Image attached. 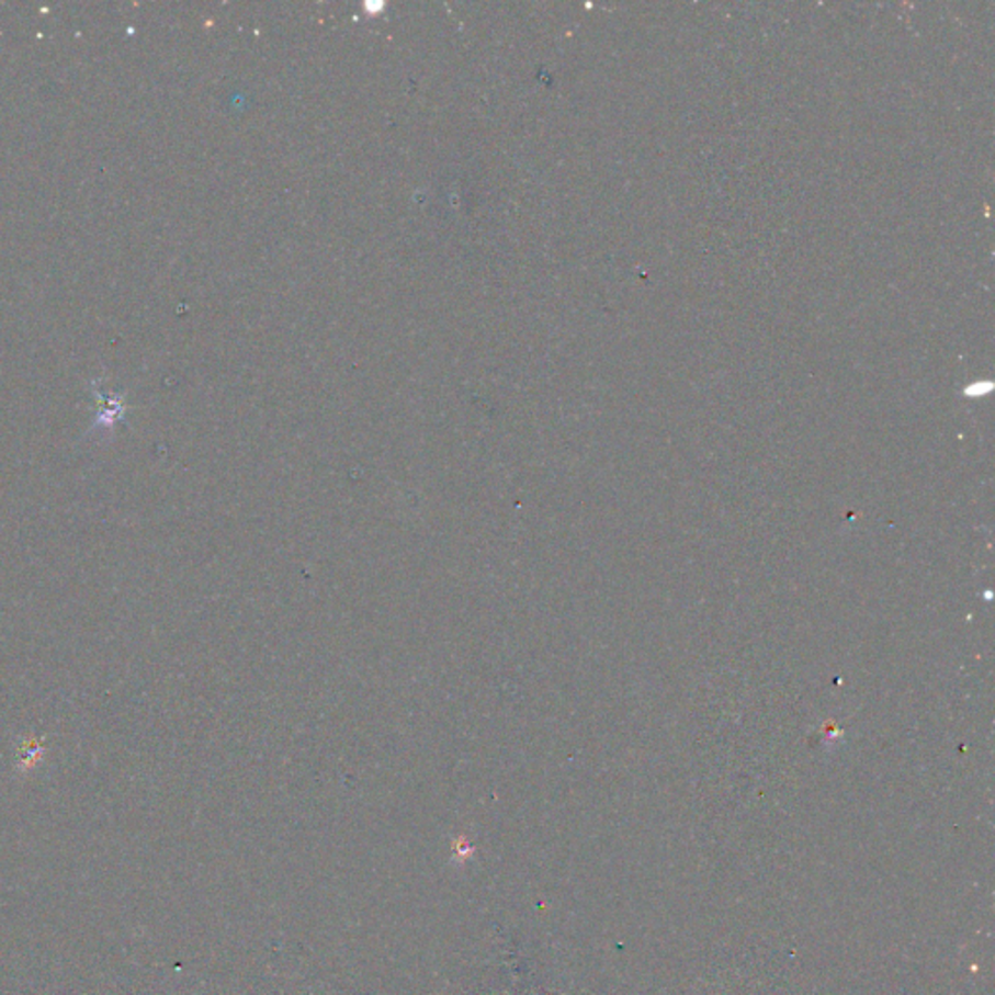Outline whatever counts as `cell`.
<instances>
[{"label":"cell","mask_w":995,"mask_h":995,"mask_svg":"<svg viewBox=\"0 0 995 995\" xmlns=\"http://www.w3.org/2000/svg\"><path fill=\"white\" fill-rule=\"evenodd\" d=\"M43 749H45V740L35 739V737H27V739L22 740L18 745V766L24 768V770L34 768L39 762V758L43 757Z\"/></svg>","instance_id":"cell-1"}]
</instances>
